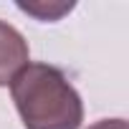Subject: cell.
<instances>
[{
	"instance_id": "4",
	"label": "cell",
	"mask_w": 129,
	"mask_h": 129,
	"mask_svg": "<svg viewBox=\"0 0 129 129\" xmlns=\"http://www.w3.org/2000/svg\"><path fill=\"white\" fill-rule=\"evenodd\" d=\"M89 129H126V121L124 119H99L89 124Z\"/></svg>"
},
{
	"instance_id": "2",
	"label": "cell",
	"mask_w": 129,
	"mask_h": 129,
	"mask_svg": "<svg viewBox=\"0 0 129 129\" xmlns=\"http://www.w3.org/2000/svg\"><path fill=\"white\" fill-rule=\"evenodd\" d=\"M30 61V48L23 33L0 20V86H8Z\"/></svg>"
},
{
	"instance_id": "3",
	"label": "cell",
	"mask_w": 129,
	"mask_h": 129,
	"mask_svg": "<svg viewBox=\"0 0 129 129\" xmlns=\"http://www.w3.org/2000/svg\"><path fill=\"white\" fill-rule=\"evenodd\" d=\"M18 8L23 13L36 15L38 20H58L63 13H69L74 8V3H18Z\"/></svg>"
},
{
	"instance_id": "1",
	"label": "cell",
	"mask_w": 129,
	"mask_h": 129,
	"mask_svg": "<svg viewBox=\"0 0 129 129\" xmlns=\"http://www.w3.org/2000/svg\"><path fill=\"white\" fill-rule=\"evenodd\" d=\"M10 94L25 129H79L84 121L81 94L51 63H28L10 81Z\"/></svg>"
}]
</instances>
